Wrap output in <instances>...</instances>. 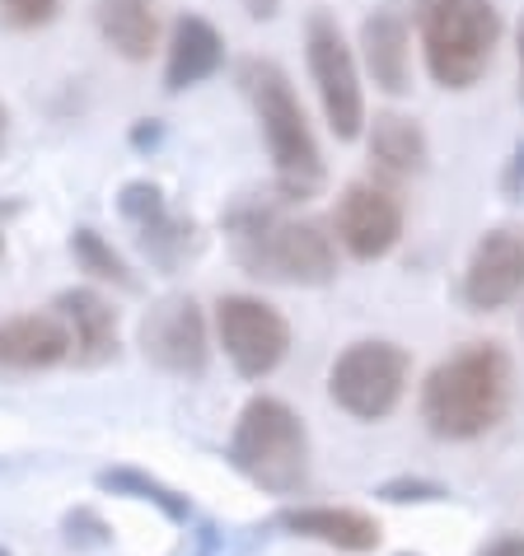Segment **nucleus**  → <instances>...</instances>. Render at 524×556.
Listing matches in <instances>:
<instances>
[{
    "mask_svg": "<svg viewBox=\"0 0 524 556\" xmlns=\"http://www.w3.org/2000/svg\"><path fill=\"white\" fill-rule=\"evenodd\" d=\"M408 375H412V361L398 342H351L333 361L328 393L357 421H384V416L403 403Z\"/></svg>",
    "mask_w": 524,
    "mask_h": 556,
    "instance_id": "obj_6",
    "label": "nucleus"
},
{
    "mask_svg": "<svg viewBox=\"0 0 524 556\" xmlns=\"http://www.w3.org/2000/svg\"><path fill=\"white\" fill-rule=\"evenodd\" d=\"M132 141H136V146H155V141H160V127H136Z\"/></svg>",
    "mask_w": 524,
    "mask_h": 556,
    "instance_id": "obj_26",
    "label": "nucleus"
},
{
    "mask_svg": "<svg viewBox=\"0 0 524 556\" xmlns=\"http://www.w3.org/2000/svg\"><path fill=\"white\" fill-rule=\"evenodd\" d=\"M337 243L357 262H379L403 239V202L379 182H351L333 211Z\"/></svg>",
    "mask_w": 524,
    "mask_h": 556,
    "instance_id": "obj_10",
    "label": "nucleus"
},
{
    "mask_svg": "<svg viewBox=\"0 0 524 556\" xmlns=\"http://www.w3.org/2000/svg\"><path fill=\"white\" fill-rule=\"evenodd\" d=\"M117 215L136 229V243L160 271H178V262L197 249V225L188 215H174L155 182H127L117 192Z\"/></svg>",
    "mask_w": 524,
    "mask_h": 556,
    "instance_id": "obj_12",
    "label": "nucleus"
},
{
    "mask_svg": "<svg viewBox=\"0 0 524 556\" xmlns=\"http://www.w3.org/2000/svg\"><path fill=\"white\" fill-rule=\"evenodd\" d=\"M304 52H310V75L319 85V103H323V117H328L333 136L337 141H357L365 127L361 71L333 14H314L304 24Z\"/></svg>",
    "mask_w": 524,
    "mask_h": 556,
    "instance_id": "obj_7",
    "label": "nucleus"
},
{
    "mask_svg": "<svg viewBox=\"0 0 524 556\" xmlns=\"http://www.w3.org/2000/svg\"><path fill=\"white\" fill-rule=\"evenodd\" d=\"M229 463L258 491L296 496L310 482V435L282 397H249L229 435Z\"/></svg>",
    "mask_w": 524,
    "mask_h": 556,
    "instance_id": "obj_5",
    "label": "nucleus"
},
{
    "mask_svg": "<svg viewBox=\"0 0 524 556\" xmlns=\"http://www.w3.org/2000/svg\"><path fill=\"white\" fill-rule=\"evenodd\" d=\"M520 75H524V28H520Z\"/></svg>",
    "mask_w": 524,
    "mask_h": 556,
    "instance_id": "obj_28",
    "label": "nucleus"
},
{
    "mask_svg": "<svg viewBox=\"0 0 524 556\" xmlns=\"http://www.w3.org/2000/svg\"><path fill=\"white\" fill-rule=\"evenodd\" d=\"M361 52L365 71L384 94H408L412 85V52H408V20L394 5L365 14L361 24Z\"/></svg>",
    "mask_w": 524,
    "mask_h": 556,
    "instance_id": "obj_15",
    "label": "nucleus"
},
{
    "mask_svg": "<svg viewBox=\"0 0 524 556\" xmlns=\"http://www.w3.org/2000/svg\"><path fill=\"white\" fill-rule=\"evenodd\" d=\"M61 14V0H0V20L10 28H48Z\"/></svg>",
    "mask_w": 524,
    "mask_h": 556,
    "instance_id": "obj_22",
    "label": "nucleus"
},
{
    "mask_svg": "<svg viewBox=\"0 0 524 556\" xmlns=\"http://www.w3.org/2000/svg\"><path fill=\"white\" fill-rule=\"evenodd\" d=\"M5 136H10V113H5V103H0V150H5Z\"/></svg>",
    "mask_w": 524,
    "mask_h": 556,
    "instance_id": "obj_27",
    "label": "nucleus"
},
{
    "mask_svg": "<svg viewBox=\"0 0 524 556\" xmlns=\"http://www.w3.org/2000/svg\"><path fill=\"white\" fill-rule=\"evenodd\" d=\"M229 253L253 281L328 286L337 276V243L319 220L290 215L282 197H239L225 211Z\"/></svg>",
    "mask_w": 524,
    "mask_h": 556,
    "instance_id": "obj_1",
    "label": "nucleus"
},
{
    "mask_svg": "<svg viewBox=\"0 0 524 556\" xmlns=\"http://www.w3.org/2000/svg\"><path fill=\"white\" fill-rule=\"evenodd\" d=\"M511 355L497 342H469L422 383V421L436 440H477L511 412Z\"/></svg>",
    "mask_w": 524,
    "mask_h": 556,
    "instance_id": "obj_2",
    "label": "nucleus"
},
{
    "mask_svg": "<svg viewBox=\"0 0 524 556\" xmlns=\"http://www.w3.org/2000/svg\"><path fill=\"white\" fill-rule=\"evenodd\" d=\"M71 361V332L57 314H20L0 323V369L34 375Z\"/></svg>",
    "mask_w": 524,
    "mask_h": 556,
    "instance_id": "obj_14",
    "label": "nucleus"
},
{
    "mask_svg": "<svg viewBox=\"0 0 524 556\" xmlns=\"http://www.w3.org/2000/svg\"><path fill=\"white\" fill-rule=\"evenodd\" d=\"M225 61V38L215 34V24H207L202 14H183L169 34V61H164V89L183 94V89L211 80Z\"/></svg>",
    "mask_w": 524,
    "mask_h": 556,
    "instance_id": "obj_16",
    "label": "nucleus"
},
{
    "mask_svg": "<svg viewBox=\"0 0 524 556\" xmlns=\"http://www.w3.org/2000/svg\"><path fill=\"white\" fill-rule=\"evenodd\" d=\"M239 89L249 94L253 113H258V127H262V141H267L272 154V174H276V192L282 202H304L323 188V154L319 141L310 131V117L290 89L286 71L276 61H262L249 56L239 66Z\"/></svg>",
    "mask_w": 524,
    "mask_h": 556,
    "instance_id": "obj_3",
    "label": "nucleus"
},
{
    "mask_svg": "<svg viewBox=\"0 0 524 556\" xmlns=\"http://www.w3.org/2000/svg\"><path fill=\"white\" fill-rule=\"evenodd\" d=\"M0 257H5V243H0Z\"/></svg>",
    "mask_w": 524,
    "mask_h": 556,
    "instance_id": "obj_29",
    "label": "nucleus"
},
{
    "mask_svg": "<svg viewBox=\"0 0 524 556\" xmlns=\"http://www.w3.org/2000/svg\"><path fill=\"white\" fill-rule=\"evenodd\" d=\"M215 337L244 379H267L290 351V323L253 295H225L215 304Z\"/></svg>",
    "mask_w": 524,
    "mask_h": 556,
    "instance_id": "obj_8",
    "label": "nucleus"
},
{
    "mask_svg": "<svg viewBox=\"0 0 524 556\" xmlns=\"http://www.w3.org/2000/svg\"><path fill=\"white\" fill-rule=\"evenodd\" d=\"M95 24H99L103 42L117 56L146 61L150 52H155V38H160L155 0H99V5H95Z\"/></svg>",
    "mask_w": 524,
    "mask_h": 556,
    "instance_id": "obj_18",
    "label": "nucleus"
},
{
    "mask_svg": "<svg viewBox=\"0 0 524 556\" xmlns=\"http://www.w3.org/2000/svg\"><path fill=\"white\" fill-rule=\"evenodd\" d=\"M426 71L440 89H473L501 42V10L491 0H417L412 10Z\"/></svg>",
    "mask_w": 524,
    "mask_h": 556,
    "instance_id": "obj_4",
    "label": "nucleus"
},
{
    "mask_svg": "<svg viewBox=\"0 0 524 556\" xmlns=\"http://www.w3.org/2000/svg\"><path fill=\"white\" fill-rule=\"evenodd\" d=\"M0 556H10V552H5V547H0Z\"/></svg>",
    "mask_w": 524,
    "mask_h": 556,
    "instance_id": "obj_30",
    "label": "nucleus"
},
{
    "mask_svg": "<svg viewBox=\"0 0 524 556\" xmlns=\"http://www.w3.org/2000/svg\"><path fill=\"white\" fill-rule=\"evenodd\" d=\"M370 154L389 174H422L426 168V136L412 117L403 113H379L370 127Z\"/></svg>",
    "mask_w": 524,
    "mask_h": 556,
    "instance_id": "obj_19",
    "label": "nucleus"
},
{
    "mask_svg": "<svg viewBox=\"0 0 524 556\" xmlns=\"http://www.w3.org/2000/svg\"><path fill=\"white\" fill-rule=\"evenodd\" d=\"M286 533L296 538H314V543H328L337 552H375L379 547V519L361 515V509H337V505H304V509H282L276 515Z\"/></svg>",
    "mask_w": 524,
    "mask_h": 556,
    "instance_id": "obj_17",
    "label": "nucleus"
},
{
    "mask_svg": "<svg viewBox=\"0 0 524 556\" xmlns=\"http://www.w3.org/2000/svg\"><path fill=\"white\" fill-rule=\"evenodd\" d=\"M52 314L71 332V361L85 369H99L117 355V308L99 290H61L52 300Z\"/></svg>",
    "mask_w": 524,
    "mask_h": 556,
    "instance_id": "obj_13",
    "label": "nucleus"
},
{
    "mask_svg": "<svg viewBox=\"0 0 524 556\" xmlns=\"http://www.w3.org/2000/svg\"><path fill=\"white\" fill-rule=\"evenodd\" d=\"M99 486L103 491H117V496L155 501L169 519H188V501H183L178 491H169L164 482H155V477H146V472H136V468H108V472H99Z\"/></svg>",
    "mask_w": 524,
    "mask_h": 556,
    "instance_id": "obj_21",
    "label": "nucleus"
},
{
    "mask_svg": "<svg viewBox=\"0 0 524 556\" xmlns=\"http://www.w3.org/2000/svg\"><path fill=\"white\" fill-rule=\"evenodd\" d=\"M141 351L150 365H160L164 375L197 379L211 361L207 342V318L202 304L192 295H164L150 304V314L141 318Z\"/></svg>",
    "mask_w": 524,
    "mask_h": 556,
    "instance_id": "obj_9",
    "label": "nucleus"
},
{
    "mask_svg": "<svg viewBox=\"0 0 524 556\" xmlns=\"http://www.w3.org/2000/svg\"><path fill=\"white\" fill-rule=\"evenodd\" d=\"M477 556H524V533H501L477 552Z\"/></svg>",
    "mask_w": 524,
    "mask_h": 556,
    "instance_id": "obj_25",
    "label": "nucleus"
},
{
    "mask_svg": "<svg viewBox=\"0 0 524 556\" xmlns=\"http://www.w3.org/2000/svg\"><path fill=\"white\" fill-rule=\"evenodd\" d=\"M71 253H75V262H80L85 271H95L99 281H113V286H122V290H136L132 267L117 257V249L99 235V229H89V225L75 229V235H71Z\"/></svg>",
    "mask_w": 524,
    "mask_h": 556,
    "instance_id": "obj_20",
    "label": "nucleus"
},
{
    "mask_svg": "<svg viewBox=\"0 0 524 556\" xmlns=\"http://www.w3.org/2000/svg\"><path fill=\"white\" fill-rule=\"evenodd\" d=\"M459 295L473 314H497L524 295V229L501 225L477 239Z\"/></svg>",
    "mask_w": 524,
    "mask_h": 556,
    "instance_id": "obj_11",
    "label": "nucleus"
},
{
    "mask_svg": "<svg viewBox=\"0 0 524 556\" xmlns=\"http://www.w3.org/2000/svg\"><path fill=\"white\" fill-rule=\"evenodd\" d=\"M501 188H506V197H515V202H524V141L515 146L511 164H506V178H501Z\"/></svg>",
    "mask_w": 524,
    "mask_h": 556,
    "instance_id": "obj_24",
    "label": "nucleus"
},
{
    "mask_svg": "<svg viewBox=\"0 0 524 556\" xmlns=\"http://www.w3.org/2000/svg\"><path fill=\"white\" fill-rule=\"evenodd\" d=\"M403 556H412V552H403Z\"/></svg>",
    "mask_w": 524,
    "mask_h": 556,
    "instance_id": "obj_31",
    "label": "nucleus"
},
{
    "mask_svg": "<svg viewBox=\"0 0 524 556\" xmlns=\"http://www.w3.org/2000/svg\"><path fill=\"white\" fill-rule=\"evenodd\" d=\"M379 496L403 505V501H440L445 491H440L436 482H408V477H403V482H384V486H379Z\"/></svg>",
    "mask_w": 524,
    "mask_h": 556,
    "instance_id": "obj_23",
    "label": "nucleus"
}]
</instances>
